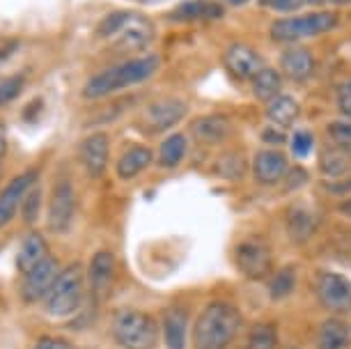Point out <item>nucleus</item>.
Instances as JSON below:
<instances>
[{"label": "nucleus", "mask_w": 351, "mask_h": 349, "mask_svg": "<svg viewBox=\"0 0 351 349\" xmlns=\"http://www.w3.org/2000/svg\"><path fill=\"white\" fill-rule=\"evenodd\" d=\"M223 62L230 74L234 78H239V81H250V78L264 67L262 56L248 44L228 46V51H225V56H223Z\"/></svg>", "instance_id": "14"}, {"label": "nucleus", "mask_w": 351, "mask_h": 349, "mask_svg": "<svg viewBox=\"0 0 351 349\" xmlns=\"http://www.w3.org/2000/svg\"><path fill=\"white\" fill-rule=\"evenodd\" d=\"M326 131L335 147H342V149H347V152H351V122L349 120L330 122Z\"/></svg>", "instance_id": "33"}, {"label": "nucleus", "mask_w": 351, "mask_h": 349, "mask_svg": "<svg viewBox=\"0 0 351 349\" xmlns=\"http://www.w3.org/2000/svg\"><path fill=\"white\" fill-rule=\"evenodd\" d=\"M97 35L112 42L120 51H143L154 42L156 28L154 21L143 12L117 10L101 19Z\"/></svg>", "instance_id": "3"}, {"label": "nucleus", "mask_w": 351, "mask_h": 349, "mask_svg": "<svg viewBox=\"0 0 351 349\" xmlns=\"http://www.w3.org/2000/svg\"><path fill=\"white\" fill-rule=\"evenodd\" d=\"M186 152H189V138L184 134H170L158 145L156 161L161 168H177L186 159Z\"/></svg>", "instance_id": "26"}, {"label": "nucleus", "mask_w": 351, "mask_h": 349, "mask_svg": "<svg viewBox=\"0 0 351 349\" xmlns=\"http://www.w3.org/2000/svg\"><path fill=\"white\" fill-rule=\"evenodd\" d=\"M225 14L223 5L216 0H184L168 14V21H209Z\"/></svg>", "instance_id": "20"}, {"label": "nucleus", "mask_w": 351, "mask_h": 349, "mask_svg": "<svg viewBox=\"0 0 351 349\" xmlns=\"http://www.w3.org/2000/svg\"><path fill=\"white\" fill-rule=\"evenodd\" d=\"M243 317L230 301H209L193 322V349H230L239 338Z\"/></svg>", "instance_id": "1"}, {"label": "nucleus", "mask_w": 351, "mask_h": 349, "mask_svg": "<svg viewBox=\"0 0 351 349\" xmlns=\"http://www.w3.org/2000/svg\"><path fill=\"white\" fill-rule=\"evenodd\" d=\"M330 3H335V5H344V3H351V0H330Z\"/></svg>", "instance_id": "45"}, {"label": "nucleus", "mask_w": 351, "mask_h": 349, "mask_svg": "<svg viewBox=\"0 0 351 349\" xmlns=\"http://www.w3.org/2000/svg\"><path fill=\"white\" fill-rule=\"evenodd\" d=\"M189 322L191 315L184 306L172 304L163 311L161 315V335L168 349H186L189 345Z\"/></svg>", "instance_id": "12"}, {"label": "nucleus", "mask_w": 351, "mask_h": 349, "mask_svg": "<svg viewBox=\"0 0 351 349\" xmlns=\"http://www.w3.org/2000/svg\"><path fill=\"white\" fill-rule=\"evenodd\" d=\"M110 161V141L106 134H92L81 143V163L92 180L101 177Z\"/></svg>", "instance_id": "17"}, {"label": "nucleus", "mask_w": 351, "mask_h": 349, "mask_svg": "<svg viewBox=\"0 0 351 349\" xmlns=\"http://www.w3.org/2000/svg\"><path fill=\"white\" fill-rule=\"evenodd\" d=\"M289 145H291V154H294L296 159H306V156H310V152H313V147H315L313 131L299 129L294 136L289 138Z\"/></svg>", "instance_id": "34"}, {"label": "nucleus", "mask_w": 351, "mask_h": 349, "mask_svg": "<svg viewBox=\"0 0 351 349\" xmlns=\"http://www.w3.org/2000/svg\"><path fill=\"white\" fill-rule=\"evenodd\" d=\"M5 152H8V134H5L3 124H0V159L5 156Z\"/></svg>", "instance_id": "42"}, {"label": "nucleus", "mask_w": 351, "mask_h": 349, "mask_svg": "<svg viewBox=\"0 0 351 349\" xmlns=\"http://www.w3.org/2000/svg\"><path fill=\"white\" fill-rule=\"evenodd\" d=\"M83 292H85V269L83 265H74L60 269L53 285L42 299L44 313L53 320H67L76 315L83 306Z\"/></svg>", "instance_id": "5"}, {"label": "nucleus", "mask_w": 351, "mask_h": 349, "mask_svg": "<svg viewBox=\"0 0 351 349\" xmlns=\"http://www.w3.org/2000/svg\"><path fill=\"white\" fill-rule=\"evenodd\" d=\"M23 85H25V76L23 74L0 78V108L8 106L10 101H14V99L23 92Z\"/></svg>", "instance_id": "32"}, {"label": "nucleus", "mask_w": 351, "mask_h": 349, "mask_svg": "<svg viewBox=\"0 0 351 349\" xmlns=\"http://www.w3.org/2000/svg\"><path fill=\"white\" fill-rule=\"evenodd\" d=\"M317 216L308 207H291L287 214V232L291 241L306 243L317 232Z\"/></svg>", "instance_id": "25"}, {"label": "nucleus", "mask_w": 351, "mask_h": 349, "mask_svg": "<svg viewBox=\"0 0 351 349\" xmlns=\"http://www.w3.org/2000/svg\"><path fill=\"white\" fill-rule=\"evenodd\" d=\"M324 189L330 195H347L351 193V177H335V180L324 182Z\"/></svg>", "instance_id": "38"}, {"label": "nucleus", "mask_w": 351, "mask_h": 349, "mask_svg": "<svg viewBox=\"0 0 351 349\" xmlns=\"http://www.w3.org/2000/svg\"><path fill=\"white\" fill-rule=\"evenodd\" d=\"M234 265L250 280H264L274 269V255L267 241L243 239L234 246Z\"/></svg>", "instance_id": "8"}, {"label": "nucleus", "mask_w": 351, "mask_h": 349, "mask_svg": "<svg viewBox=\"0 0 351 349\" xmlns=\"http://www.w3.org/2000/svg\"><path fill=\"white\" fill-rule=\"evenodd\" d=\"M337 23H340V19H337L335 12H308V14L299 16H285L271 25V39L278 44L301 42V39H310L335 30Z\"/></svg>", "instance_id": "6"}, {"label": "nucleus", "mask_w": 351, "mask_h": 349, "mask_svg": "<svg viewBox=\"0 0 351 349\" xmlns=\"http://www.w3.org/2000/svg\"><path fill=\"white\" fill-rule=\"evenodd\" d=\"M115 278H117L115 255H112L110 251H106V248H101V251H97L95 255H92L88 272H85V285L90 287L95 301H104L106 296L112 292Z\"/></svg>", "instance_id": "11"}, {"label": "nucleus", "mask_w": 351, "mask_h": 349, "mask_svg": "<svg viewBox=\"0 0 351 349\" xmlns=\"http://www.w3.org/2000/svg\"><path fill=\"white\" fill-rule=\"evenodd\" d=\"M30 349H78V347L74 342L58 338V335H44V338H39Z\"/></svg>", "instance_id": "37"}, {"label": "nucleus", "mask_w": 351, "mask_h": 349, "mask_svg": "<svg viewBox=\"0 0 351 349\" xmlns=\"http://www.w3.org/2000/svg\"><path fill=\"white\" fill-rule=\"evenodd\" d=\"M289 173V159L278 149H260L253 159V177L262 186H274Z\"/></svg>", "instance_id": "15"}, {"label": "nucleus", "mask_w": 351, "mask_h": 349, "mask_svg": "<svg viewBox=\"0 0 351 349\" xmlns=\"http://www.w3.org/2000/svg\"><path fill=\"white\" fill-rule=\"evenodd\" d=\"M241 349H278V328L274 322H255L248 328Z\"/></svg>", "instance_id": "30"}, {"label": "nucleus", "mask_w": 351, "mask_h": 349, "mask_svg": "<svg viewBox=\"0 0 351 349\" xmlns=\"http://www.w3.org/2000/svg\"><path fill=\"white\" fill-rule=\"evenodd\" d=\"M46 255H49V243L37 230H30L28 234L23 237L21 246L16 251V269L19 274H28L32 267H37Z\"/></svg>", "instance_id": "22"}, {"label": "nucleus", "mask_w": 351, "mask_h": 349, "mask_svg": "<svg viewBox=\"0 0 351 349\" xmlns=\"http://www.w3.org/2000/svg\"><path fill=\"white\" fill-rule=\"evenodd\" d=\"M337 212H340L342 216H347V219H351V197H349V200H344V202H340V205H337Z\"/></svg>", "instance_id": "43"}, {"label": "nucleus", "mask_w": 351, "mask_h": 349, "mask_svg": "<svg viewBox=\"0 0 351 349\" xmlns=\"http://www.w3.org/2000/svg\"><path fill=\"white\" fill-rule=\"evenodd\" d=\"M296 282H299V274H296L294 265H285L278 272L271 274L269 278V296L274 301H282L296 289Z\"/></svg>", "instance_id": "29"}, {"label": "nucleus", "mask_w": 351, "mask_h": 349, "mask_svg": "<svg viewBox=\"0 0 351 349\" xmlns=\"http://www.w3.org/2000/svg\"><path fill=\"white\" fill-rule=\"evenodd\" d=\"M14 51H16V44H3V46H0V71H3L5 62L10 60Z\"/></svg>", "instance_id": "41"}, {"label": "nucleus", "mask_w": 351, "mask_h": 349, "mask_svg": "<svg viewBox=\"0 0 351 349\" xmlns=\"http://www.w3.org/2000/svg\"><path fill=\"white\" fill-rule=\"evenodd\" d=\"M58 274H60V262H58V258H53L51 253L37 267H32L28 274H23L21 287H19L23 304H42V299L49 292V287L53 285Z\"/></svg>", "instance_id": "10"}, {"label": "nucleus", "mask_w": 351, "mask_h": 349, "mask_svg": "<svg viewBox=\"0 0 351 349\" xmlns=\"http://www.w3.org/2000/svg\"><path fill=\"white\" fill-rule=\"evenodd\" d=\"M280 71L285 78L294 83H303L313 76L315 71V56L313 51L306 49V46H294V49H287L280 56Z\"/></svg>", "instance_id": "18"}, {"label": "nucleus", "mask_w": 351, "mask_h": 349, "mask_svg": "<svg viewBox=\"0 0 351 349\" xmlns=\"http://www.w3.org/2000/svg\"><path fill=\"white\" fill-rule=\"evenodd\" d=\"M189 113L186 101L182 99H158V101H152L147 108H145V120L152 129L156 131H168L175 124H180Z\"/></svg>", "instance_id": "16"}, {"label": "nucleus", "mask_w": 351, "mask_h": 349, "mask_svg": "<svg viewBox=\"0 0 351 349\" xmlns=\"http://www.w3.org/2000/svg\"><path fill=\"white\" fill-rule=\"evenodd\" d=\"M319 168L322 173L335 180V177H347L351 173V152L342 147H326L319 156Z\"/></svg>", "instance_id": "28"}, {"label": "nucleus", "mask_w": 351, "mask_h": 349, "mask_svg": "<svg viewBox=\"0 0 351 349\" xmlns=\"http://www.w3.org/2000/svg\"><path fill=\"white\" fill-rule=\"evenodd\" d=\"M225 5H230V8H241V5H246L248 0H223Z\"/></svg>", "instance_id": "44"}, {"label": "nucleus", "mask_w": 351, "mask_h": 349, "mask_svg": "<svg viewBox=\"0 0 351 349\" xmlns=\"http://www.w3.org/2000/svg\"><path fill=\"white\" fill-rule=\"evenodd\" d=\"M308 3H317V0H260L262 8L274 10V12H280V14H289V12H296V10H301L303 5H308Z\"/></svg>", "instance_id": "36"}, {"label": "nucleus", "mask_w": 351, "mask_h": 349, "mask_svg": "<svg viewBox=\"0 0 351 349\" xmlns=\"http://www.w3.org/2000/svg\"><path fill=\"white\" fill-rule=\"evenodd\" d=\"M337 108L347 117H351V78L347 83L340 85V92H337Z\"/></svg>", "instance_id": "39"}, {"label": "nucleus", "mask_w": 351, "mask_h": 349, "mask_svg": "<svg viewBox=\"0 0 351 349\" xmlns=\"http://www.w3.org/2000/svg\"><path fill=\"white\" fill-rule=\"evenodd\" d=\"M216 175L223 177V180H241L246 175V161L237 152L223 154L216 163Z\"/></svg>", "instance_id": "31"}, {"label": "nucleus", "mask_w": 351, "mask_h": 349, "mask_svg": "<svg viewBox=\"0 0 351 349\" xmlns=\"http://www.w3.org/2000/svg\"><path fill=\"white\" fill-rule=\"evenodd\" d=\"M317 301L333 315L351 313V280L335 272H322L315 282Z\"/></svg>", "instance_id": "9"}, {"label": "nucleus", "mask_w": 351, "mask_h": 349, "mask_svg": "<svg viewBox=\"0 0 351 349\" xmlns=\"http://www.w3.org/2000/svg\"><path fill=\"white\" fill-rule=\"evenodd\" d=\"M301 115V106L291 95H276L271 101H267V117L274 127L280 129H289L291 124L299 120Z\"/></svg>", "instance_id": "24"}, {"label": "nucleus", "mask_w": 351, "mask_h": 349, "mask_svg": "<svg viewBox=\"0 0 351 349\" xmlns=\"http://www.w3.org/2000/svg\"><path fill=\"white\" fill-rule=\"evenodd\" d=\"M191 131H193V138L197 143L202 145H221L230 138L232 134V122L228 115H204V117H197V120L191 124Z\"/></svg>", "instance_id": "19"}, {"label": "nucleus", "mask_w": 351, "mask_h": 349, "mask_svg": "<svg viewBox=\"0 0 351 349\" xmlns=\"http://www.w3.org/2000/svg\"><path fill=\"white\" fill-rule=\"evenodd\" d=\"M250 88H253V95L260 99V101H271L276 95H280L282 90V76L280 71H276L274 67H264L257 71V74L250 78Z\"/></svg>", "instance_id": "27"}, {"label": "nucleus", "mask_w": 351, "mask_h": 349, "mask_svg": "<svg viewBox=\"0 0 351 349\" xmlns=\"http://www.w3.org/2000/svg\"><path fill=\"white\" fill-rule=\"evenodd\" d=\"M23 219H25V223H35L37 219H39V209H42V191L37 189V184L32 186L28 193H25V197H23Z\"/></svg>", "instance_id": "35"}, {"label": "nucleus", "mask_w": 351, "mask_h": 349, "mask_svg": "<svg viewBox=\"0 0 351 349\" xmlns=\"http://www.w3.org/2000/svg\"><path fill=\"white\" fill-rule=\"evenodd\" d=\"M161 67V58L158 56H141V58H131L127 62L112 64V67L99 71L85 83L83 97L85 99H101L108 97L112 92H120L134 85L145 83L147 78H152Z\"/></svg>", "instance_id": "2"}, {"label": "nucleus", "mask_w": 351, "mask_h": 349, "mask_svg": "<svg viewBox=\"0 0 351 349\" xmlns=\"http://www.w3.org/2000/svg\"><path fill=\"white\" fill-rule=\"evenodd\" d=\"M351 347V326L340 315L328 317L317 328V349H349Z\"/></svg>", "instance_id": "21"}, {"label": "nucleus", "mask_w": 351, "mask_h": 349, "mask_svg": "<svg viewBox=\"0 0 351 349\" xmlns=\"http://www.w3.org/2000/svg\"><path fill=\"white\" fill-rule=\"evenodd\" d=\"M152 159H154V152H152L147 145H134V147H129L127 152L120 156V161H117V166H115V173L124 182L136 180L138 175L149 168Z\"/></svg>", "instance_id": "23"}, {"label": "nucleus", "mask_w": 351, "mask_h": 349, "mask_svg": "<svg viewBox=\"0 0 351 349\" xmlns=\"http://www.w3.org/2000/svg\"><path fill=\"white\" fill-rule=\"evenodd\" d=\"M262 141L267 145H282L285 141H287V134H285V129L269 124V127L262 131Z\"/></svg>", "instance_id": "40"}, {"label": "nucleus", "mask_w": 351, "mask_h": 349, "mask_svg": "<svg viewBox=\"0 0 351 349\" xmlns=\"http://www.w3.org/2000/svg\"><path fill=\"white\" fill-rule=\"evenodd\" d=\"M37 184V173L35 170H28V173H21L12 180L8 186L0 191V228H5L8 223L14 219V214L21 207L25 193Z\"/></svg>", "instance_id": "13"}, {"label": "nucleus", "mask_w": 351, "mask_h": 349, "mask_svg": "<svg viewBox=\"0 0 351 349\" xmlns=\"http://www.w3.org/2000/svg\"><path fill=\"white\" fill-rule=\"evenodd\" d=\"M76 216V189L67 173H60L51 184L49 207H46V226L53 234H64L71 230Z\"/></svg>", "instance_id": "7"}, {"label": "nucleus", "mask_w": 351, "mask_h": 349, "mask_svg": "<svg viewBox=\"0 0 351 349\" xmlns=\"http://www.w3.org/2000/svg\"><path fill=\"white\" fill-rule=\"evenodd\" d=\"M110 335L120 349H156L161 340V326L154 315L122 308L110 317Z\"/></svg>", "instance_id": "4"}]
</instances>
